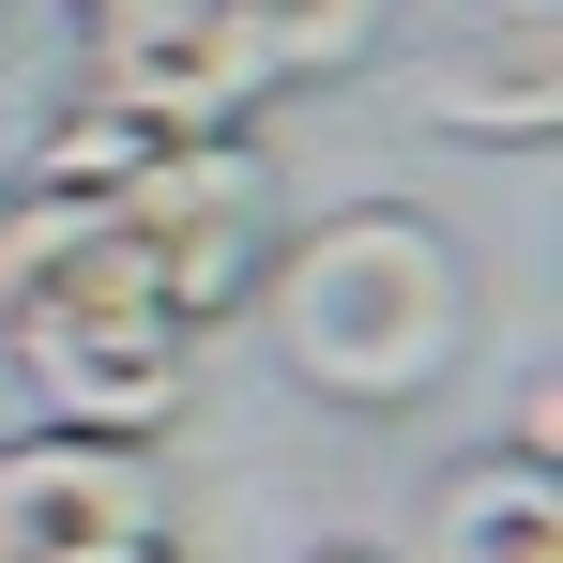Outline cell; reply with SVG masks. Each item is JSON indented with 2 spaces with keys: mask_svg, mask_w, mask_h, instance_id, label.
Listing matches in <instances>:
<instances>
[{
  "mask_svg": "<svg viewBox=\"0 0 563 563\" xmlns=\"http://www.w3.org/2000/svg\"><path fill=\"white\" fill-rule=\"evenodd\" d=\"M396 15H411V0H229V31L260 46V77H275V92L366 77L380 46H396Z\"/></svg>",
  "mask_w": 563,
  "mask_h": 563,
  "instance_id": "cell-8",
  "label": "cell"
},
{
  "mask_svg": "<svg viewBox=\"0 0 563 563\" xmlns=\"http://www.w3.org/2000/svg\"><path fill=\"white\" fill-rule=\"evenodd\" d=\"M0 15H15V0H0Z\"/></svg>",
  "mask_w": 563,
  "mask_h": 563,
  "instance_id": "cell-15",
  "label": "cell"
},
{
  "mask_svg": "<svg viewBox=\"0 0 563 563\" xmlns=\"http://www.w3.org/2000/svg\"><path fill=\"white\" fill-rule=\"evenodd\" d=\"M0 305H15V184H0Z\"/></svg>",
  "mask_w": 563,
  "mask_h": 563,
  "instance_id": "cell-11",
  "label": "cell"
},
{
  "mask_svg": "<svg viewBox=\"0 0 563 563\" xmlns=\"http://www.w3.org/2000/svg\"><path fill=\"white\" fill-rule=\"evenodd\" d=\"M62 15H122V0H62Z\"/></svg>",
  "mask_w": 563,
  "mask_h": 563,
  "instance_id": "cell-13",
  "label": "cell"
},
{
  "mask_svg": "<svg viewBox=\"0 0 563 563\" xmlns=\"http://www.w3.org/2000/svg\"><path fill=\"white\" fill-rule=\"evenodd\" d=\"M77 92L122 107V122H153V137H244L275 77H260V46L229 31V0H122V15H92Z\"/></svg>",
  "mask_w": 563,
  "mask_h": 563,
  "instance_id": "cell-4",
  "label": "cell"
},
{
  "mask_svg": "<svg viewBox=\"0 0 563 563\" xmlns=\"http://www.w3.org/2000/svg\"><path fill=\"white\" fill-rule=\"evenodd\" d=\"M260 320H275V366L320 411H411L442 396L472 351V260L442 244V213L411 198H351L320 229H275L260 260Z\"/></svg>",
  "mask_w": 563,
  "mask_h": 563,
  "instance_id": "cell-1",
  "label": "cell"
},
{
  "mask_svg": "<svg viewBox=\"0 0 563 563\" xmlns=\"http://www.w3.org/2000/svg\"><path fill=\"white\" fill-rule=\"evenodd\" d=\"M137 563H198V549H184V533H168V549H137Z\"/></svg>",
  "mask_w": 563,
  "mask_h": 563,
  "instance_id": "cell-12",
  "label": "cell"
},
{
  "mask_svg": "<svg viewBox=\"0 0 563 563\" xmlns=\"http://www.w3.org/2000/svg\"><path fill=\"white\" fill-rule=\"evenodd\" d=\"M503 457H549V472H563V380H518V427H503Z\"/></svg>",
  "mask_w": 563,
  "mask_h": 563,
  "instance_id": "cell-10",
  "label": "cell"
},
{
  "mask_svg": "<svg viewBox=\"0 0 563 563\" xmlns=\"http://www.w3.org/2000/svg\"><path fill=\"white\" fill-rule=\"evenodd\" d=\"M153 153H168L153 122H122V107H92V92H62V107H46V122H31V168H15V184H46V198H122V184H137V168H153Z\"/></svg>",
  "mask_w": 563,
  "mask_h": 563,
  "instance_id": "cell-9",
  "label": "cell"
},
{
  "mask_svg": "<svg viewBox=\"0 0 563 563\" xmlns=\"http://www.w3.org/2000/svg\"><path fill=\"white\" fill-rule=\"evenodd\" d=\"M320 563H380V549H320Z\"/></svg>",
  "mask_w": 563,
  "mask_h": 563,
  "instance_id": "cell-14",
  "label": "cell"
},
{
  "mask_svg": "<svg viewBox=\"0 0 563 563\" xmlns=\"http://www.w3.org/2000/svg\"><path fill=\"white\" fill-rule=\"evenodd\" d=\"M122 229H137V260H153V305L213 335V320H244L260 305V260H275V168L244 153V137H168L137 184L107 198Z\"/></svg>",
  "mask_w": 563,
  "mask_h": 563,
  "instance_id": "cell-3",
  "label": "cell"
},
{
  "mask_svg": "<svg viewBox=\"0 0 563 563\" xmlns=\"http://www.w3.org/2000/svg\"><path fill=\"white\" fill-rule=\"evenodd\" d=\"M411 122L427 137H472V153L563 137V0H487L472 31H442L411 62Z\"/></svg>",
  "mask_w": 563,
  "mask_h": 563,
  "instance_id": "cell-6",
  "label": "cell"
},
{
  "mask_svg": "<svg viewBox=\"0 0 563 563\" xmlns=\"http://www.w3.org/2000/svg\"><path fill=\"white\" fill-rule=\"evenodd\" d=\"M137 549H168L153 442H77V427L0 442V563H137Z\"/></svg>",
  "mask_w": 563,
  "mask_h": 563,
  "instance_id": "cell-5",
  "label": "cell"
},
{
  "mask_svg": "<svg viewBox=\"0 0 563 563\" xmlns=\"http://www.w3.org/2000/svg\"><path fill=\"white\" fill-rule=\"evenodd\" d=\"M411 563H563V472L549 457H457L442 487H427V533H411Z\"/></svg>",
  "mask_w": 563,
  "mask_h": 563,
  "instance_id": "cell-7",
  "label": "cell"
},
{
  "mask_svg": "<svg viewBox=\"0 0 563 563\" xmlns=\"http://www.w3.org/2000/svg\"><path fill=\"white\" fill-rule=\"evenodd\" d=\"M0 351L31 380V411L77 442H168L198 411V335L153 305V260L107 198H62V244L0 305Z\"/></svg>",
  "mask_w": 563,
  "mask_h": 563,
  "instance_id": "cell-2",
  "label": "cell"
}]
</instances>
